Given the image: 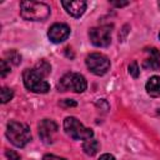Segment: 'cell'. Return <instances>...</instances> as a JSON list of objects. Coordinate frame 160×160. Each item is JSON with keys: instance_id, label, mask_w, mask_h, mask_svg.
Masks as SVG:
<instances>
[{"instance_id": "1", "label": "cell", "mask_w": 160, "mask_h": 160, "mask_svg": "<svg viewBox=\"0 0 160 160\" xmlns=\"http://www.w3.org/2000/svg\"><path fill=\"white\" fill-rule=\"evenodd\" d=\"M51 9L48 4L40 1H21L20 15L28 21H44L50 16Z\"/></svg>"}, {"instance_id": "2", "label": "cell", "mask_w": 160, "mask_h": 160, "mask_svg": "<svg viewBox=\"0 0 160 160\" xmlns=\"http://www.w3.org/2000/svg\"><path fill=\"white\" fill-rule=\"evenodd\" d=\"M6 136L9 141L16 148H24L28 142L31 141V132L30 128L15 120H10L6 126Z\"/></svg>"}, {"instance_id": "3", "label": "cell", "mask_w": 160, "mask_h": 160, "mask_svg": "<svg viewBox=\"0 0 160 160\" xmlns=\"http://www.w3.org/2000/svg\"><path fill=\"white\" fill-rule=\"evenodd\" d=\"M88 88L86 79L80 72H66L62 75L58 82L59 91H74V92H84Z\"/></svg>"}, {"instance_id": "4", "label": "cell", "mask_w": 160, "mask_h": 160, "mask_svg": "<svg viewBox=\"0 0 160 160\" xmlns=\"http://www.w3.org/2000/svg\"><path fill=\"white\" fill-rule=\"evenodd\" d=\"M65 132L74 140H88L94 136V131L90 128L84 126L75 116H68L64 120Z\"/></svg>"}, {"instance_id": "5", "label": "cell", "mask_w": 160, "mask_h": 160, "mask_svg": "<svg viewBox=\"0 0 160 160\" xmlns=\"http://www.w3.org/2000/svg\"><path fill=\"white\" fill-rule=\"evenodd\" d=\"M22 81L28 90L36 94H46L50 90L49 82L39 75L34 69H25L22 72Z\"/></svg>"}, {"instance_id": "6", "label": "cell", "mask_w": 160, "mask_h": 160, "mask_svg": "<svg viewBox=\"0 0 160 160\" xmlns=\"http://www.w3.org/2000/svg\"><path fill=\"white\" fill-rule=\"evenodd\" d=\"M85 64L88 66V69L98 75V76H101V75H105L109 69H110V60L108 56H105L104 54H100V52H91L86 56L85 59Z\"/></svg>"}, {"instance_id": "7", "label": "cell", "mask_w": 160, "mask_h": 160, "mask_svg": "<svg viewBox=\"0 0 160 160\" xmlns=\"http://www.w3.org/2000/svg\"><path fill=\"white\" fill-rule=\"evenodd\" d=\"M89 39L94 46L106 48L111 42V26L101 25L89 30Z\"/></svg>"}, {"instance_id": "8", "label": "cell", "mask_w": 160, "mask_h": 160, "mask_svg": "<svg viewBox=\"0 0 160 160\" xmlns=\"http://www.w3.org/2000/svg\"><path fill=\"white\" fill-rule=\"evenodd\" d=\"M58 124L51 119H44L39 122V136L44 144H52L58 132Z\"/></svg>"}, {"instance_id": "9", "label": "cell", "mask_w": 160, "mask_h": 160, "mask_svg": "<svg viewBox=\"0 0 160 160\" xmlns=\"http://www.w3.org/2000/svg\"><path fill=\"white\" fill-rule=\"evenodd\" d=\"M70 35V28L66 24L56 22L52 24L48 30V38L54 44H60L65 41Z\"/></svg>"}, {"instance_id": "10", "label": "cell", "mask_w": 160, "mask_h": 160, "mask_svg": "<svg viewBox=\"0 0 160 160\" xmlns=\"http://www.w3.org/2000/svg\"><path fill=\"white\" fill-rule=\"evenodd\" d=\"M61 5L72 18H80L86 10V2L82 0H62Z\"/></svg>"}, {"instance_id": "11", "label": "cell", "mask_w": 160, "mask_h": 160, "mask_svg": "<svg viewBox=\"0 0 160 160\" xmlns=\"http://www.w3.org/2000/svg\"><path fill=\"white\" fill-rule=\"evenodd\" d=\"M146 51V56L142 61V68L148 69V70H152L156 71L160 69V50H158L156 48H149L145 50Z\"/></svg>"}, {"instance_id": "12", "label": "cell", "mask_w": 160, "mask_h": 160, "mask_svg": "<svg viewBox=\"0 0 160 160\" xmlns=\"http://www.w3.org/2000/svg\"><path fill=\"white\" fill-rule=\"evenodd\" d=\"M145 90L151 98H159L160 96V76L158 75L151 76L145 84Z\"/></svg>"}, {"instance_id": "13", "label": "cell", "mask_w": 160, "mask_h": 160, "mask_svg": "<svg viewBox=\"0 0 160 160\" xmlns=\"http://www.w3.org/2000/svg\"><path fill=\"white\" fill-rule=\"evenodd\" d=\"M82 150H84V152H85L86 155L94 156V155L98 154V151L100 150V142H99L96 139H94V138L88 139V140H85V141L82 142Z\"/></svg>"}, {"instance_id": "14", "label": "cell", "mask_w": 160, "mask_h": 160, "mask_svg": "<svg viewBox=\"0 0 160 160\" xmlns=\"http://www.w3.org/2000/svg\"><path fill=\"white\" fill-rule=\"evenodd\" d=\"M34 70L39 74V75H41L44 79L45 78H48L49 75H50V72H51V66H50V64L46 61V60H39L36 64H35V66H34Z\"/></svg>"}, {"instance_id": "15", "label": "cell", "mask_w": 160, "mask_h": 160, "mask_svg": "<svg viewBox=\"0 0 160 160\" xmlns=\"http://www.w3.org/2000/svg\"><path fill=\"white\" fill-rule=\"evenodd\" d=\"M5 56L8 58V61L14 64V65H19L21 62V55L16 51V50H10L5 52Z\"/></svg>"}, {"instance_id": "16", "label": "cell", "mask_w": 160, "mask_h": 160, "mask_svg": "<svg viewBox=\"0 0 160 160\" xmlns=\"http://www.w3.org/2000/svg\"><path fill=\"white\" fill-rule=\"evenodd\" d=\"M0 96H1V102L6 104L14 98V91L9 88H2L1 91H0Z\"/></svg>"}, {"instance_id": "17", "label": "cell", "mask_w": 160, "mask_h": 160, "mask_svg": "<svg viewBox=\"0 0 160 160\" xmlns=\"http://www.w3.org/2000/svg\"><path fill=\"white\" fill-rule=\"evenodd\" d=\"M129 74L134 79H138L139 78V75H140V68H139V64L136 61L130 62V65H129Z\"/></svg>"}, {"instance_id": "18", "label": "cell", "mask_w": 160, "mask_h": 160, "mask_svg": "<svg viewBox=\"0 0 160 160\" xmlns=\"http://www.w3.org/2000/svg\"><path fill=\"white\" fill-rule=\"evenodd\" d=\"M10 72V65H9V62L6 61V60H0V75H1V78L4 79V78H6V75Z\"/></svg>"}, {"instance_id": "19", "label": "cell", "mask_w": 160, "mask_h": 160, "mask_svg": "<svg viewBox=\"0 0 160 160\" xmlns=\"http://www.w3.org/2000/svg\"><path fill=\"white\" fill-rule=\"evenodd\" d=\"M5 155L8 159L10 160H20V155L15 151V150H6L5 151Z\"/></svg>"}, {"instance_id": "20", "label": "cell", "mask_w": 160, "mask_h": 160, "mask_svg": "<svg viewBox=\"0 0 160 160\" xmlns=\"http://www.w3.org/2000/svg\"><path fill=\"white\" fill-rule=\"evenodd\" d=\"M60 105L64 106V108H69V106H76L78 102L75 100H72V99H64V100L60 101Z\"/></svg>"}, {"instance_id": "21", "label": "cell", "mask_w": 160, "mask_h": 160, "mask_svg": "<svg viewBox=\"0 0 160 160\" xmlns=\"http://www.w3.org/2000/svg\"><path fill=\"white\" fill-rule=\"evenodd\" d=\"M42 160H68V159L61 158V156H56V155H52V154H46V155H44Z\"/></svg>"}, {"instance_id": "22", "label": "cell", "mask_w": 160, "mask_h": 160, "mask_svg": "<svg viewBox=\"0 0 160 160\" xmlns=\"http://www.w3.org/2000/svg\"><path fill=\"white\" fill-rule=\"evenodd\" d=\"M110 4L116 6V8H122V6L129 5V1H110Z\"/></svg>"}, {"instance_id": "23", "label": "cell", "mask_w": 160, "mask_h": 160, "mask_svg": "<svg viewBox=\"0 0 160 160\" xmlns=\"http://www.w3.org/2000/svg\"><path fill=\"white\" fill-rule=\"evenodd\" d=\"M99 160H116L111 154H102L100 158H99Z\"/></svg>"}, {"instance_id": "24", "label": "cell", "mask_w": 160, "mask_h": 160, "mask_svg": "<svg viewBox=\"0 0 160 160\" xmlns=\"http://www.w3.org/2000/svg\"><path fill=\"white\" fill-rule=\"evenodd\" d=\"M158 6H159V9H160V1H159V2H158Z\"/></svg>"}, {"instance_id": "25", "label": "cell", "mask_w": 160, "mask_h": 160, "mask_svg": "<svg viewBox=\"0 0 160 160\" xmlns=\"http://www.w3.org/2000/svg\"><path fill=\"white\" fill-rule=\"evenodd\" d=\"M159 39H160V32H159Z\"/></svg>"}]
</instances>
